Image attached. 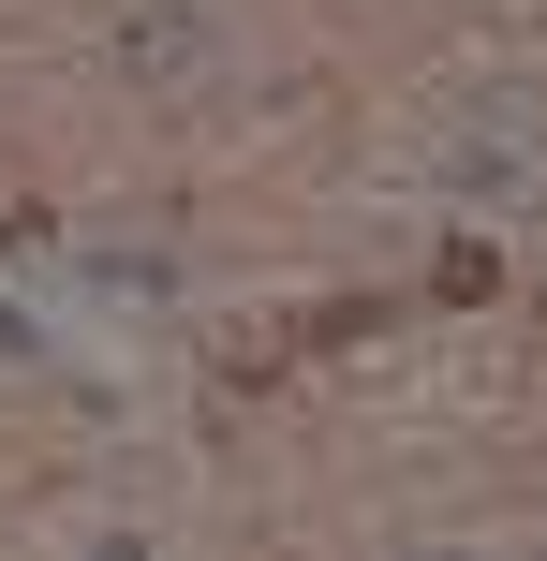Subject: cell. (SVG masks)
Returning a JSON list of instances; mask_svg holds the SVG:
<instances>
[{
    "mask_svg": "<svg viewBox=\"0 0 547 561\" xmlns=\"http://www.w3.org/2000/svg\"><path fill=\"white\" fill-rule=\"evenodd\" d=\"M430 296H444V310H474V296H503V252H489V237H444V266H430Z\"/></svg>",
    "mask_w": 547,
    "mask_h": 561,
    "instance_id": "2",
    "label": "cell"
},
{
    "mask_svg": "<svg viewBox=\"0 0 547 561\" xmlns=\"http://www.w3.org/2000/svg\"><path fill=\"white\" fill-rule=\"evenodd\" d=\"M118 75H207V15H134L118 30Z\"/></svg>",
    "mask_w": 547,
    "mask_h": 561,
    "instance_id": "1",
    "label": "cell"
}]
</instances>
